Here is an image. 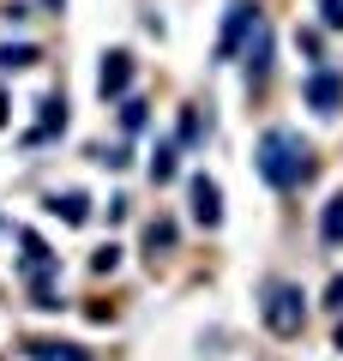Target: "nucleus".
Listing matches in <instances>:
<instances>
[{
	"label": "nucleus",
	"mask_w": 343,
	"mask_h": 361,
	"mask_svg": "<svg viewBox=\"0 0 343 361\" xmlns=\"http://www.w3.org/2000/svg\"><path fill=\"white\" fill-rule=\"evenodd\" d=\"M259 175L277 187V193H289V187H301L307 175H313V151H307V139L295 127H271L259 133V151H253Z\"/></svg>",
	"instance_id": "1"
},
{
	"label": "nucleus",
	"mask_w": 343,
	"mask_h": 361,
	"mask_svg": "<svg viewBox=\"0 0 343 361\" xmlns=\"http://www.w3.org/2000/svg\"><path fill=\"white\" fill-rule=\"evenodd\" d=\"M259 313H265V325H271L277 337H295V331H301V319H307V295H301L295 283H265Z\"/></svg>",
	"instance_id": "2"
},
{
	"label": "nucleus",
	"mask_w": 343,
	"mask_h": 361,
	"mask_svg": "<svg viewBox=\"0 0 343 361\" xmlns=\"http://www.w3.org/2000/svg\"><path fill=\"white\" fill-rule=\"evenodd\" d=\"M253 25H259V6H253V0H229V13H223V37H217V61H235Z\"/></svg>",
	"instance_id": "3"
},
{
	"label": "nucleus",
	"mask_w": 343,
	"mask_h": 361,
	"mask_svg": "<svg viewBox=\"0 0 343 361\" xmlns=\"http://www.w3.org/2000/svg\"><path fill=\"white\" fill-rule=\"evenodd\" d=\"M301 97H307V109H319V115H337V103H343V73H337V66H313L307 85H301Z\"/></svg>",
	"instance_id": "4"
},
{
	"label": "nucleus",
	"mask_w": 343,
	"mask_h": 361,
	"mask_svg": "<svg viewBox=\"0 0 343 361\" xmlns=\"http://www.w3.org/2000/svg\"><path fill=\"white\" fill-rule=\"evenodd\" d=\"M97 90H102V103L133 90V54H127V49H109V54H102V66H97Z\"/></svg>",
	"instance_id": "5"
},
{
	"label": "nucleus",
	"mask_w": 343,
	"mask_h": 361,
	"mask_svg": "<svg viewBox=\"0 0 343 361\" xmlns=\"http://www.w3.org/2000/svg\"><path fill=\"white\" fill-rule=\"evenodd\" d=\"M187 199H193V223H205V229H217V223H223V187H217L211 175H193Z\"/></svg>",
	"instance_id": "6"
},
{
	"label": "nucleus",
	"mask_w": 343,
	"mask_h": 361,
	"mask_svg": "<svg viewBox=\"0 0 343 361\" xmlns=\"http://www.w3.org/2000/svg\"><path fill=\"white\" fill-rule=\"evenodd\" d=\"M18 247H25V259H18V265H25V277H30L37 289H49V277L61 271V259H54V253H49V247H42L30 229H18Z\"/></svg>",
	"instance_id": "7"
},
{
	"label": "nucleus",
	"mask_w": 343,
	"mask_h": 361,
	"mask_svg": "<svg viewBox=\"0 0 343 361\" xmlns=\"http://www.w3.org/2000/svg\"><path fill=\"white\" fill-rule=\"evenodd\" d=\"M241 49H247V78H253V85H265V73H271V30H265V18L247 30Z\"/></svg>",
	"instance_id": "8"
},
{
	"label": "nucleus",
	"mask_w": 343,
	"mask_h": 361,
	"mask_svg": "<svg viewBox=\"0 0 343 361\" xmlns=\"http://www.w3.org/2000/svg\"><path fill=\"white\" fill-rule=\"evenodd\" d=\"M37 109H42V121L25 133V145H42V139H54V133L66 127V97H42Z\"/></svg>",
	"instance_id": "9"
},
{
	"label": "nucleus",
	"mask_w": 343,
	"mask_h": 361,
	"mask_svg": "<svg viewBox=\"0 0 343 361\" xmlns=\"http://www.w3.org/2000/svg\"><path fill=\"white\" fill-rule=\"evenodd\" d=\"M319 241L325 247H343V193L325 199V217H319Z\"/></svg>",
	"instance_id": "10"
},
{
	"label": "nucleus",
	"mask_w": 343,
	"mask_h": 361,
	"mask_svg": "<svg viewBox=\"0 0 343 361\" xmlns=\"http://www.w3.org/2000/svg\"><path fill=\"white\" fill-rule=\"evenodd\" d=\"M49 211H54L61 223H85V217H90V199H85V193H54Z\"/></svg>",
	"instance_id": "11"
},
{
	"label": "nucleus",
	"mask_w": 343,
	"mask_h": 361,
	"mask_svg": "<svg viewBox=\"0 0 343 361\" xmlns=\"http://www.w3.org/2000/svg\"><path fill=\"white\" fill-rule=\"evenodd\" d=\"M30 361H90V355L78 343H49L42 337V343H30Z\"/></svg>",
	"instance_id": "12"
},
{
	"label": "nucleus",
	"mask_w": 343,
	"mask_h": 361,
	"mask_svg": "<svg viewBox=\"0 0 343 361\" xmlns=\"http://www.w3.org/2000/svg\"><path fill=\"white\" fill-rule=\"evenodd\" d=\"M37 61H42L37 42H6V49H0V73H13V66H37Z\"/></svg>",
	"instance_id": "13"
},
{
	"label": "nucleus",
	"mask_w": 343,
	"mask_h": 361,
	"mask_svg": "<svg viewBox=\"0 0 343 361\" xmlns=\"http://www.w3.org/2000/svg\"><path fill=\"white\" fill-rule=\"evenodd\" d=\"M175 157H181V145L157 139V157H151V180H157V187H163V180H175Z\"/></svg>",
	"instance_id": "14"
},
{
	"label": "nucleus",
	"mask_w": 343,
	"mask_h": 361,
	"mask_svg": "<svg viewBox=\"0 0 343 361\" xmlns=\"http://www.w3.org/2000/svg\"><path fill=\"white\" fill-rule=\"evenodd\" d=\"M199 139H205V127H199V109L187 103V109H181V139H175V145H181V151H193Z\"/></svg>",
	"instance_id": "15"
},
{
	"label": "nucleus",
	"mask_w": 343,
	"mask_h": 361,
	"mask_svg": "<svg viewBox=\"0 0 343 361\" xmlns=\"http://www.w3.org/2000/svg\"><path fill=\"white\" fill-rule=\"evenodd\" d=\"M145 247H151V259H157V247H175V223H151L145 229Z\"/></svg>",
	"instance_id": "16"
},
{
	"label": "nucleus",
	"mask_w": 343,
	"mask_h": 361,
	"mask_svg": "<svg viewBox=\"0 0 343 361\" xmlns=\"http://www.w3.org/2000/svg\"><path fill=\"white\" fill-rule=\"evenodd\" d=\"M121 127H127V133L145 127V103H139V97H127V103H121Z\"/></svg>",
	"instance_id": "17"
},
{
	"label": "nucleus",
	"mask_w": 343,
	"mask_h": 361,
	"mask_svg": "<svg viewBox=\"0 0 343 361\" xmlns=\"http://www.w3.org/2000/svg\"><path fill=\"white\" fill-rule=\"evenodd\" d=\"M319 25H325V30H343V0H319Z\"/></svg>",
	"instance_id": "18"
},
{
	"label": "nucleus",
	"mask_w": 343,
	"mask_h": 361,
	"mask_svg": "<svg viewBox=\"0 0 343 361\" xmlns=\"http://www.w3.org/2000/svg\"><path fill=\"white\" fill-rule=\"evenodd\" d=\"M90 265H97V271H114V265H121V247H114V241L97 247V259H90Z\"/></svg>",
	"instance_id": "19"
},
{
	"label": "nucleus",
	"mask_w": 343,
	"mask_h": 361,
	"mask_svg": "<svg viewBox=\"0 0 343 361\" xmlns=\"http://www.w3.org/2000/svg\"><path fill=\"white\" fill-rule=\"evenodd\" d=\"M325 307L343 313V277H331V283H325Z\"/></svg>",
	"instance_id": "20"
},
{
	"label": "nucleus",
	"mask_w": 343,
	"mask_h": 361,
	"mask_svg": "<svg viewBox=\"0 0 343 361\" xmlns=\"http://www.w3.org/2000/svg\"><path fill=\"white\" fill-rule=\"evenodd\" d=\"M337 349H343V325H337Z\"/></svg>",
	"instance_id": "21"
}]
</instances>
